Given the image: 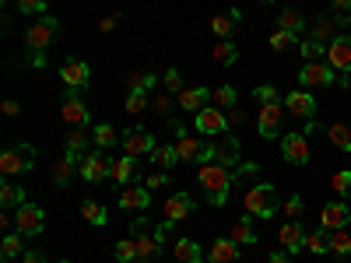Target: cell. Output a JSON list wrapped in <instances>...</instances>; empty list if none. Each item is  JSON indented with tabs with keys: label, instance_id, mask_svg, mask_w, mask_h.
<instances>
[{
	"label": "cell",
	"instance_id": "obj_1",
	"mask_svg": "<svg viewBox=\"0 0 351 263\" xmlns=\"http://www.w3.org/2000/svg\"><path fill=\"white\" fill-rule=\"evenodd\" d=\"M197 183L204 186V200H208L211 208H221L228 200V190L236 183V175H232V168H225L218 162H208V165L197 168Z\"/></svg>",
	"mask_w": 351,
	"mask_h": 263
},
{
	"label": "cell",
	"instance_id": "obj_2",
	"mask_svg": "<svg viewBox=\"0 0 351 263\" xmlns=\"http://www.w3.org/2000/svg\"><path fill=\"white\" fill-rule=\"evenodd\" d=\"M56 28H60V21L49 18V14H43L39 21L28 25V32H25V53H28V60H32L36 67H43V53L53 46Z\"/></svg>",
	"mask_w": 351,
	"mask_h": 263
},
{
	"label": "cell",
	"instance_id": "obj_3",
	"mask_svg": "<svg viewBox=\"0 0 351 263\" xmlns=\"http://www.w3.org/2000/svg\"><path fill=\"white\" fill-rule=\"evenodd\" d=\"M172 130H176V151H180V162H200V165L215 162V144L211 140L190 137L180 123H172Z\"/></svg>",
	"mask_w": 351,
	"mask_h": 263
},
{
	"label": "cell",
	"instance_id": "obj_4",
	"mask_svg": "<svg viewBox=\"0 0 351 263\" xmlns=\"http://www.w3.org/2000/svg\"><path fill=\"white\" fill-rule=\"evenodd\" d=\"M36 168V148L32 144H11V148L0 155V172L4 175H21Z\"/></svg>",
	"mask_w": 351,
	"mask_h": 263
},
{
	"label": "cell",
	"instance_id": "obj_5",
	"mask_svg": "<svg viewBox=\"0 0 351 263\" xmlns=\"http://www.w3.org/2000/svg\"><path fill=\"white\" fill-rule=\"evenodd\" d=\"M246 211L256 218H274L278 211V190L271 183H260L253 190H246Z\"/></svg>",
	"mask_w": 351,
	"mask_h": 263
},
{
	"label": "cell",
	"instance_id": "obj_6",
	"mask_svg": "<svg viewBox=\"0 0 351 263\" xmlns=\"http://www.w3.org/2000/svg\"><path fill=\"white\" fill-rule=\"evenodd\" d=\"M46 228V214L39 203H21V208L14 211V231H21V236H39V231Z\"/></svg>",
	"mask_w": 351,
	"mask_h": 263
},
{
	"label": "cell",
	"instance_id": "obj_7",
	"mask_svg": "<svg viewBox=\"0 0 351 263\" xmlns=\"http://www.w3.org/2000/svg\"><path fill=\"white\" fill-rule=\"evenodd\" d=\"M334 74H337V71H334L327 60H316V64H302V71H299V81H302V88H306V92H313V88H330Z\"/></svg>",
	"mask_w": 351,
	"mask_h": 263
},
{
	"label": "cell",
	"instance_id": "obj_8",
	"mask_svg": "<svg viewBox=\"0 0 351 263\" xmlns=\"http://www.w3.org/2000/svg\"><path fill=\"white\" fill-rule=\"evenodd\" d=\"M109 168H112V158H106V151H92V155H84L81 158V179L84 183H102L109 179Z\"/></svg>",
	"mask_w": 351,
	"mask_h": 263
},
{
	"label": "cell",
	"instance_id": "obj_9",
	"mask_svg": "<svg viewBox=\"0 0 351 263\" xmlns=\"http://www.w3.org/2000/svg\"><path fill=\"white\" fill-rule=\"evenodd\" d=\"M60 120L67 127H88V105L77 99L74 88H64V105H60Z\"/></svg>",
	"mask_w": 351,
	"mask_h": 263
},
{
	"label": "cell",
	"instance_id": "obj_10",
	"mask_svg": "<svg viewBox=\"0 0 351 263\" xmlns=\"http://www.w3.org/2000/svg\"><path fill=\"white\" fill-rule=\"evenodd\" d=\"M327 64L337 74H351V36H337L327 42Z\"/></svg>",
	"mask_w": 351,
	"mask_h": 263
},
{
	"label": "cell",
	"instance_id": "obj_11",
	"mask_svg": "<svg viewBox=\"0 0 351 263\" xmlns=\"http://www.w3.org/2000/svg\"><path fill=\"white\" fill-rule=\"evenodd\" d=\"M123 151L127 155H134V158H141V155H152L155 151V137L148 134V130H141V127H130V130H123Z\"/></svg>",
	"mask_w": 351,
	"mask_h": 263
},
{
	"label": "cell",
	"instance_id": "obj_12",
	"mask_svg": "<svg viewBox=\"0 0 351 263\" xmlns=\"http://www.w3.org/2000/svg\"><path fill=\"white\" fill-rule=\"evenodd\" d=\"M88 77H92V71H88V64L84 60H64V67H60V81H64V88H74V92H84L88 88Z\"/></svg>",
	"mask_w": 351,
	"mask_h": 263
},
{
	"label": "cell",
	"instance_id": "obj_13",
	"mask_svg": "<svg viewBox=\"0 0 351 263\" xmlns=\"http://www.w3.org/2000/svg\"><path fill=\"white\" fill-rule=\"evenodd\" d=\"M193 208H197V203H193V197L190 193H172L169 200H165V221H172V225H180V221H186L190 214H193Z\"/></svg>",
	"mask_w": 351,
	"mask_h": 263
},
{
	"label": "cell",
	"instance_id": "obj_14",
	"mask_svg": "<svg viewBox=\"0 0 351 263\" xmlns=\"http://www.w3.org/2000/svg\"><path fill=\"white\" fill-rule=\"evenodd\" d=\"M281 155L291 165H306L309 162V140H306V134H288L281 140Z\"/></svg>",
	"mask_w": 351,
	"mask_h": 263
},
{
	"label": "cell",
	"instance_id": "obj_15",
	"mask_svg": "<svg viewBox=\"0 0 351 263\" xmlns=\"http://www.w3.org/2000/svg\"><path fill=\"white\" fill-rule=\"evenodd\" d=\"M197 130H200V134H225V130H228L225 109H218V105L200 109V112H197Z\"/></svg>",
	"mask_w": 351,
	"mask_h": 263
},
{
	"label": "cell",
	"instance_id": "obj_16",
	"mask_svg": "<svg viewBox=\"0 0 351 263\" xmlns=\"http://www.w3.org/2000/svg\"><path fill=\"white\" fill-rule=\"evenodd\" d=\"M285 109L291 112V116H299V120H313V116H316V99L306 92V88H299V92H291L288 99H285Z\"/></svg>",
	"mask_w": 351,
	"mask_h": 263
},
{
	"label": "cell",
	"instance_id": "obj_17",
	"mask_svg": "<svg viewBox=\"0 0 351 263\" xmlns=\"http://www.w3.org/2000/svg\"><path fill=\"white\" fill-rule=\"evenodd\" d=\"M351 221V211L344 208V203H327V208L324 211H319V228H324V231H337V228H344Z\"/></svg>",
	"mask_w": 351,
	"mask_h": 263
},
{
	"label": "cell",
	"instance_id": "obj_18",
	"mask_svg": "<svg viewBox=\"0 0 351 263\" xmlns=\"http://www.w3.org/2000/svg\"><path fill=\"white\" fill-rule=\"evenodd\" d=\"M208 102H211V92L208 88H183L180 92V99H176V105L180 109H186V112H200V109H208Z\"/></svg>",
	"mask_w": 351,
	"mask_h": 263
},
{
	"label": "cell",
	"instance_id": "obj_19",
	"mask_svg": "<svg viewBox=\"0 0 351 263\" xmlns=\"http://www.w3.org/2000/svg\"><path fill=\"white\" fill-rule=\"evenodd\" d=\"M215 162L225 165V168H236V165H239V140L232 137V134H225V137L215 144Z\"/></svg>",
	"mask_w": 351,
	"mask_h": 263
},
{
	"label": "cell",
	"instance_id": "obj_20",
	"mask_svg": "<svg viewBox=\"0 0 351 263\" xmlns=\"http://www.w3.org/2000/svg\"><path fill=\"white\" fill-rule=\"evenodd\" d=\"M281 112H285V105H260V137H267V140L278 137Z\"/></svg>",
	"mask_w": 351,
	"mask_h": 263
},
{
	"label": "cell",
	"instance_id": "obj_21",
	"mask_svg": "<svg viewBox=\"0 0 351 263\" xmlns=\"http://www.w3.org/2000/svg\"><path fill=\"white\" fill-rule=\"evenodd\" d=\"M109 179L120 183V186H130V179H137V158L134 155H123V158H112V168H109Z\"/></svg>",
	"mask_w": 351,
	"mask_h": 263
},
{
	"label": "cell",
	"instance_id": "obj_22",
	"mask_svg": "<svg viewBox=\"0 0 351 263\" xmlns=\"http://www.w3.org/2000/svg\"><path fill=\"white\" fill-rule=\"evenodd\" d=\"M204 260H208V263H236L239 260V242L218 239V242H211L208 253H204Z\"/></svg>",
	"mask_w": 351,
	"mask_h": 263
},
{
	"label": "cell",
	"instance_id": "obj_23",
	"mask_svg": "<svg viewBox=\"0 0 351 263\" xmlns=\"http://www.w3.org/2000/svg\"><path fill=\"white\" fill-rule=\"evenodd\" d=\"M278 239H281L285 253H299V249L306 246V231H302V225H299V221H285V225H281V231H278Z\"/></svg>",
	"mask_w": 351,
	"mask_h": 263
},
{
	"label": "cell",
	"instance_id": "obj_24",
	"mask_svg": "<svg viewBox=\"0 0 351 263\" xmlns=\"http://www.w3.org/2000/svg\"><path fill=\"white\" fill-rule=\"evenodd\" d=\"M81 158H84V155L64 151L60 162H53V183H56V186H67V183H71V175H74V168H81Z\"/></svg>",
	"mask_w": 351,
	"mask_h": 263
},
{
	"label": "cell",
	"instance_id": "obj_25",
	"mask_svg": "<svg viewBox=\"0 0 351 263\" xmlns=\"http://www.w3.org/2000/svg\"><path fill=\"white\" fill-rule=\"evenodd\" d=\"M148 203H152V193L144 186H123V193H120V208L123 211H144Z\"/></svg>",
	"mask_w": 351,
	"mask_h": 263
},
{
	"label": "cell",
	"instance_id": "obj_26",
	"mask_svg": "<svg viewBox=\"0 0 351 263\" xmlns=\"http://www.w3.org/2000/svg\"><path fill=\"white\" fill-rule=\"evenodd\" d=\"M172 256H176V263H204V253L193 239H180L172 246Z\"/></svg>",
	"mask_w": 351,
	"mask_h": 263
},
{
	"label": "cell",
	"instance_id": "obj_27",
	"mask_svg": "<svg viewBox=\"0 0 351 263\" xmlns=\"http://www.w3.org/2000/svg\"><path fill=\"white\" fill-rule=\"evenodd\" d=\"M81 218H84L88 225H95V228L109 225V211L102 208L99 200H84V203H81Z\"/></svg>",
	"mask_w": 351,
	"mask_h": 263
},
{
	"label": "cell",
	"instance_id": "obj_28",
	"mask_svg": "<svg viewBox=\"0 0 351 263\" xmlns=\"http://www.w3.org/2000/svg\"><path fill=\"white\" fill-rule=\"evenodd\" d=\"M211 56H215V60H218L221 67H232V64L239 60V46L232 42V39H218V46L211 49Z\"/></svg>",
	"mask_w": 351,
	"mask_h": 263
},
{
	"label": "cell",
	"instance_id": "obj_29",
	"mask_svg": "<svg viewBox=\"0 0 351 263\" xmlns=\"http://www.w3.org/2000/svg\"><path fill=\"white\" fill-rule=\"evenodd\" d=\"M92 140H95V148H99V151H109L112 144H120V140H123V134H116L109 123H99V127L92 130Z\"/></svg>",
	"mask_w": 351,
	"mask_h": 263
},
{
	"label": "cell",
	"instance_id": "obj_30",
	"mask_svg": "<svg viewBox=\"0 0 351 263\" xmlns=\"http://www.w3.org/2000/svg\"><path fill=\"white\" fill-rule=\"evenodd\" d=\"M21 203H28L21 186H14V183H4V186H0V208H4V211H11V208L18 211Z\"/></svg>",
	"mask_w": 351,
	"mask_h": 263
},
{
	"label": "cell",
	"instance_id": "obj_31",
	"mask_svg": "<svg viewBox=\"0 0 351 263\" xmlns=\"http://www.w3.org/2000/svg\"><path fill=\"white\" fill-rule=\"evenodd\" d=\"M236 21H239V11H236V8H232L228 14H215V18H211V32H215L218 39H228L232 28H236Z\"/></svg>",
	"mask_w": 351,
	"mask_h": 263
},
{
	"label": "cell",
	"instance_id": "obj_32",
	"mask_svg": "<svg viewBox=\"0 0 351 263\" xmlns=\"http://www.w3.org/2000/svg\"><path fill=\"white\" fill-rule=\"evenodd\" d=\"M327 137H330V144H334L337 151H344V155L351 151V127L348 123H330L327 127Z\"/></svg>",
	"mask_w": 351,
	"mask_h": 263
},
{
	"label": "cell",
	"instance_id": "obj_33",
	"mask_svg": "<svg viewBox=\"0 0 351 263\" xmlns=\"http://www.w3.org/2000/svg\"><path fill=\"white\" fill-rule=\"evenodd\" d=\"M158 168H172L176 162H180V151H176V144H155V151L148 155Z\"/></svg>",
	"mask_w": 351,
	"mask_h": 263
},
{
	"label": "cell",
	"instance_id": "obj_34",
	"mask_svg": "<svg viewBox=\"0 0 351 263\" xmlns=\"http://www.w3.org/2000/svg\"><path fill=\"white\" fill-rule=\"evenodd\" d=\"M232 242H239V246H253L256 242V231L250 228V218H239L236 225H232Z\"/></svg>",
	"mask_w": 351,
	"mask_h": 263
},
{
	"label": "cell",
	"instance_id": "obj_35",
	"mask_svg": "<svg viewBox=\"0 0 351 263\" xmlns=\"http://www.w3.org/2000/svg\"><path fill=\"white\" fill-rule=\"evenodd\" d=\"M21 239H25L21 231H8V236L0 239V256H4V263H8V260H14V256L25 249V246H21Z\"/></svg>",
	"mask_w": 351,
	"mask_h": 263
},
{
	"label": "cell",
	"instance_id": "obj_36",
	"mask_svg": "<svg viewBox=\"0 0 351 263\" xmlns=\"http://www.w3.org/2000/svg\"><path fill=\"white\" fill-rule=\"evenodd\" d=\"M137 239V260H155L162 253V242L155 236H134Z\"/></svg>",
	"mask_w": 351,
	"mask_h": 263
},
{
	"label": "cell",
	"instance_id": "obj_37",
	"mask_svg": "<svg viewBox=\"0 0 351 263\" xmlns=\"http://www.w3.org/2000/svg\"><path fill=\"white\" fill-rule=\"evenodd\" d=\"M278 28H285V32H302V14L295 11V8H285L281 14H278Z\"/></svg>",
	"mask_w": 351,
	"mask_h": 263
},
{
	"label": "cell",
	"instance_id": "obj_38",
	"mask_svg": "<svg viewBox=\"0 0 351 263\" xmlns=\"http://www.w3.org/2000/svg\"><path fill=\"white\" fill-rule=\"evenodd\" d=\"M327 236H330V253L334 256H348L351 253V231L337 228V231H327Z\"/></svg>",
	"mask_w": 351,
	"mask_h": 263
},
{
	"label": "cell",
	"instance_id": "obj_39",
	"mask_svg": "<svg viewBox=\"0 0 351 263\" xmlns=\"http://www.w3.org/2000/svg\"><path fill=\"white\" fill-rule=\"evenodd\" d=\"M155 74L152 71H141V74H130L127 77V92H148V88H155Z\"/></svg>",
	"mask_w": 351,
	"mask_h": 263
},
{
	"label": "cell",
	"instance_id": "obj_40",
	"mask_svg": "<svg viewBox=\"0 0 351 263\" xmlns=\"http://www.w3.org/2000/svg\"><path fill=\"white\" fill-rule=\"evenodd\" d=\"M236 88H232V84H221V88H215V92H211V102L218 105V109H232V105H236Z\"/></svg>",
	"mask_w": 351,
	"mask_h": 263
},
{
	"label": "cell",
	"instance_id": "obj_41",
	"mask_svg": "<svg viewBox=\"0 0 351 263\" xmlns=\"http://www.w3.org/2000/svg\"><path fill=\"white\" fill-rule=\"evenodd\" d=\"M334 25H337V21H330V18H316V21H313V39H316V42L337 39V36H334Z\"/></svg>",
	"mask_w": 351,
	"mask_h": 263
},
{
	"label": "cell",
	"instance_id": "obj_42",
	"mask_svg": "<svg viewBox=\"0 0 351 263\" xmlns=\"http://www.w3.org/2000/svg\"><path fill=\"white\" fill-rule=\"evenodd\" d=\"M295 46H299L295 32H285V28H274L271 32V49H295Z\"/></svg>",
	"mask_w": 351,
	"mask_h": 263
},
{
	"label": "cell",
	"instance_id": "obj_43",
	"mask_svg": "<svg viewBox=\"0 0 351 263\" xmlns=\"http://www.w3.org/2000/svg\"><path fill=\"white\" fill-rule=\"evenodd\" d=\"M299 49L306 56V64H316V60H324V56H327V42H316V39H306Z\"/></svg>",
	"mask_w": 351,
	"mask_h": 263
},
{
	"label": "cell",
	"instance_id": "obj_44",
	"mask_svg": "<svg viewBox=\"0 0 351 263\" xmlns=\"http://www.w3.org/2000/svg\"><path fill=\"white\" fill-rule=\"evenodd\" d=\"M112 256L120 260V263H134L137 260V239H120L112 249Z\"/></svg>",
	"mask_w": 351,
	"mask_h": 263
},
{
	"label": "cell",
	"instance_id": "obj_45",
	"mask_svg": "<svg viewBox=\"0 0 351 263\" xmlns=\"http://www.w3.org/2000/svg\"><path fill=\"white\" fill-rule=\"evenodd\" d=\"M306 249H309V253H327V249H330V236H327L324 228L309 231V236H306Z\"/></svg>",
	"mask_w": 351,
	"mask_h": 263
},
{
	"label": "cell",
	"instance_id": "obj_46",
	"mask_svg": "<svg viewBox=\"0 0 351 263\" xmlns=\"http://www.w3.org/2000/svg\"><path fill=\"white\" fill-rule=\"evenodd\" d=\"M84 144H88V130H84V127H71V134H67V151L84 155Z\"/></svg>",
	"mask_w": 351,
	"mask_h": 263
},
{
	"label": "cell",
	"instance_id": "obj_47",
	"mask_svg": "<svg viewBox=\"0 0 351 263\" xmlns=\"http://www.w3.org/2000/svg\"><path fill=\"white\" fill-rule=\"evenodd\" d=\"M253 95H256L260 105H281V95H278V88H274V84H260Z\"/></svg>",
	"mask_w": 351,
	"mask_h": 263
},
{
	"label": "cell",
	"instance_id": "obj_48",
	"mask_svg": "<svg viewBox=\"0 0 351 263\" xmlns=\"http://www.w3.org/2000/svg\"><path fill=\"white\" fill-rule=\"evenodd\" d=\"M281 211H285V218H288V221H299V218H302V211H306V200H302V197H288Z\"/></svg>",
	"mask_w": 351,
	"mask_h": 263
},
{
	"label": "cell",
	"instance_id": "obj_49",
	"mask_svg": "<svg viewBox=\"0 0 351 263\" xmlns=\"http://www.w3.org/2000/svg\"><path fill=\"white\" fill-rule=\"evenodd\" d=\"M330 186H334L341 197H351V172H348V168L334 172V175H330Z\"/></svg>",
	"mask_w": 351,
	"mask_h": 263
},
{
	"label": "cell",
	"instance_id": "obj_50",
	"mask_svg": "<svg viewBox=\"0 0 351 263\" xmlns=\"http://www.w3.org/2000/svg\"><path fill=\"white\" fill-rule=\"evenodd\" d=\"M148 105V92H127V112H144Z\"/></svg>",
	"mask_w": 351,
	"mask_h": 263
},
{
	"label": "cell",
	"instance_id": "obj_51",
	"mask_svg": "<svg viewBox=\"0 0 351 263\" xmlns=\"http://www.w3.org/2000/svg\"><path fill=\"white\" fill-rule=\"evenodd\" d=\"M18 11L21 14H46V0H18Z\"/></svg>",
	"mask_w": 351,
	"mask_h": 263
},
{
	"label": "cell",
	"instance_id": "obj_52",
	"mask_svg": "<svg viewBox=\"0 0 351 263\" xmlns=\"http://www.w3.org/2000/svg\"><path fill=\"white\" fill-rule=\"evenodd\" d=\"M152 109H155V116H162V120H165V116L172 112V99L169 95H155L152 99Z\"/></svg>",
	"mask_w": 351,
	"mask_h": 263
},
{
	"label": "cell",
	"instance_id": "obj_53",
	"mask_svg": "<svg viewBox=\"0 0 351 263\" xmlns=\"http://www.w3.org/2000/svg\"><path fill=\"white\" fill-rule=\"evenodd\" d=\"M162 81H165L169 92H183V77H180V71H176V67H172V71H165V77H162Z\"/></svg>",
	"mask_w": 351,
	"mask_h": 263
},
{
	"label": "cell",
	"instance_id": "obj_54",
	"mask_svg": "<svg viewBox=\"0 0 351 263\" xmlns=\"http://www.w3.org/2000/svg\"><path fill=\"white\" fill-rule=\"evenodd\" d=\"M256 172H260L256 162H239L236 168H232V175H236V179H246V175H256Z\"/></svg>",
	"mask_w": 351,
	"mask_h": 263
},
{
	"label": "cell",
	"instance_id": "obj_55",
	"mask_svg": "<svg viewBox=\"0 0 351 263\" xmlns=\"http://www.w3.org/2000/svg\"><path fill=\"white\" fill-rule=\"evenodd\" d=\"M334 11H337V25L351 21V0H334Z\"/></svg>",
	"mask_w": 351,
	"mask_h": 263
},
{
	"label": "cell",
	"instance_id": "obj_56",
	"mask_svg": "<svg viewBox=\"0 0 351 263\" xmlns=\"http://www.w3.org/2000/svg\"><path fill=\"white\" fill-rule=\"evenodd\" d=\"M169 183V175H165V168H158L155 175H148V183H144V186H148V190H158V186H165Z\"/></svg>",
	"mask_w": 351,
	"mask_h": 263
},
{
	"label": "cell",
	"instance_id": "obj_57",
	"mask_svg": "<svg viewBox=\"0 0 351 263\" xmlns=\"http://www.w3.org/2000/svg\"><path fill=\"white\" fill-rule=\"evenodd\" d=\"M25 263H46V256H43L39 249H28V253H25Z\"/></svg>",
	"mask_w": 351,
	"mask_h": 263
},
{
	"label": "cell",
	"instance_id": "obj_58",
	"mask_svg": "<svg viewBox=\"0 0 351 263\" xmlns=\"http://www.w3.org/2000/svg\"><path fill=\"white\" fill-rule=\"evenodd\" d=\"M0 109H4V116H18V109H21V105H18L14 99H8V102H4V105H0Z\"/></svg>",
	"mask_w": 351,
	"mask_h": 263
},
{
	"label": "cell",
	"instance_id": "obj_59",
	"mask_svg": "<svg viewBox=\"0 0 351 263\" xmlns=\"http://www.w3.org/2000/svg\"><path fill=\"white\" fill-rule=\"evenodd\" d=\"M267 263H291V253H285V249H281V253H271Z\"/></svg>",
	"mask_w": 351,
	"mask_h": 263
},
{
	"label": "cell",
	"instance_id": "obj_60",
	"mask_svg": "<svg viewBox=\"0 0 351 263\" xmlns=\"http://www.w3.org/2000/svg\"><path fill=\"white\" fill-rule=\"evenodd\" d=\"M112 28H116V18H102L99 21V32H112Z\"/></svg>",
	"mask_w": 351,
	"mask_h": 263
},
{
	"label": "cell",
	"instance_id": "obj_61",
	"mask_svg": "<svg viewBox=\"0 0 351 263\" xmlns=\"http://www.w3.org/2000/svg\"><path fill=\"white\" fill-rule=\"evenodd\" d=\"M134 263H155V260H134Z\"/></svg>",
	"mask_w": 351,
	"mask_h": 263
},
{
	"label": "cell",
	"instance_id": "obj_62",
	"mask_svg": "<svg viewBox=\"0 0 351 263\" xmlns=\"http://www.w3.org/2000/svg\"><path fill=\"white\" fill-rule=\"evenodd\" d=\"M56 263H71V260H56Z\"/></svg>",
	"mask_w": 351,
	"mask_h": 263
},
{
	"label": "cell",
	"instance_id": "obj_63",
	"mask_svg": "<svg viewBox=\"0 0 351 263\" xmlns=\"http://www.w3.org/2000/svg\"><path fill=\"white\" fill-rule=\"evenodd\" d=\"M260 4H271V0H260Z\"/></svg>",
	"mask_w": 351,
	"mask_h": 263
}]
</instances>
